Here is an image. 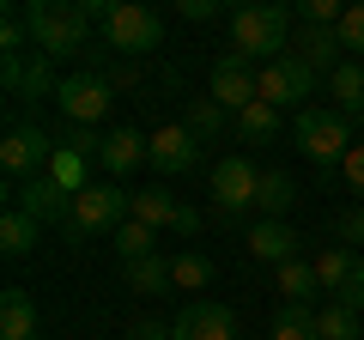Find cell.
Masks as SVG:
<instances>
[{
	"instance_id": "6da1fadb",
	"label": "cell",
	"mask_w": 364,
	"mask_h": 340,
	"mask_svg": "<svg viewBox=\"0 0 364 340\" xmlns=\"http://www.w3.org/2000/svg\"><path fill=\"white\" fill-rule=\"evenodd\" d=\"M25 25H31V49L49 55V61H61V55H79L91 37V6H79V0H31L25 6Z\"/></svg>"
},
{
	"instance_id": "7a4b0ae2",
	"label": "cell",
	"mask_w": 364,
	"mask_h": 340,
	"mask_svg": "<svg viewBox=\"0 0 364 340\" xmlns=\"http://www.w3.org/2000/svg\"><path fill=\"white\" fill-rule=\"evenodd\" d=\"M231 55H243V61H279V55H291V13L286 6H273V0H255V6H237L231 13Z\"/></svg>"
},
{
	"instance_id": "3957f363",
	"label": "cell",
	"mask_w": 364,
	"mask_h": 340,
	"mask_svg": "<svg viewBox=\"0 0 364 340\" xmlns=\"http://www.w3.org/2000/svg\"><path fill=\"white\" fill-rule=\"evenodd\" d=\"M85 6H91V18H97V31H104V43L116 55H146L164 37V18L152 6H140V0H85Z\"/></svg>"
},
{
	"instance_id": "277c9868",
	"label": "cell",
	"mask_w": 364,
	"mask_h": 340,
	"mask_svg": "<svg viewBox=\"0 0 364 340\" xmlns=\"http://www.w3.org/2000/svg\"><path fill=\"white\" fill-rule=\"evenodd\" d=\"M291 140H298V152L310 158V164H346V152H352V122L340 116L334 104H310V110H298V122H291Z\"/></svg>"
},
{
	"instance_id": "5b68a950",
	"label": "cell",
	"mask_w": 364,
	"mask_h": 340,
	"mask_svg": "<svg viewBox=\"0 0 364 340\" xmlns=\"http://www.w3.org/2000/svg\"><path fill=\"white\" fill-rule=\"evenodd\" d=\"M128 219H134V195H128V188H122V183H91L85 195L73 201L67 231H73V237H104V231L116 237Z\"/></svg>"
},
{
	"instance_id": "8992f818",
	"label": "cell",
	"mask_w": 364,
	"mask_h": 340,
	"mask_svg": "<svg viewBox=\"0 0 364 340\" xmlns=\"http://www.w3.org/2000/svg\"><path fill=\"white\" fill-rule=\"evenodd\" d=\"M55 104H61V116L73 122V128H97V122L116 110V85H109L104 73H67L61 92H55Z\"/></svg>"
},
{
	"instance_id": "52a82bcc",
	"label": "cell",
	"mask_w": 364,
	"mask_h": 340,
	"mask_svg": "<svg viewBox=\"0 0 364 340\" xmlns=\"http://www.w3.org/2000/svg\"><path fill=\"white\" fill-rule=\"evenodd\" d=\"M49 158H55V140L37 128V122H13L6 140H0V170L13 183H31V176H49Z\"/></svg>"
},
{
	"instance_id": "ba28073f",
	"label": "cell",
	"mask_w": 364,
	"mask_h": 340,
	"mask_svg": "<svg viewBox=\"0 0 364 340\" xmlns=\"http://www.w3.org/2000/svg\"><path fill=\"white\" fill-rule=\"evenodd\" d=\"M134 225H146V231L195 237V231H200V213L188 207V201H176L164 183H152V188H134Z\"/></svg>"
},
{
	"instance_id": "9c48e42d",
	"label": "cell",
	"mask_w": 364,
	"mask_h": 340,
	"mask_svg": "<svg viewBox=\"0 0 364 340\" xmlns=\"http://www.w3.org/2000/svg\"><path fill=\"white\" fill-rule=\"evenodd\" d=\"M255 188H261V170L249 164L243 152H225L219 164H213V207H219L225 219H237V213L255 207Z\"/></svg>"
},
{
	"instance_id": "30bf717a",
	"label": "cell",
	"mask_w": 364,
	"mask_h": 340,
	"mask_svg": "<svg viewBox=\"0 0 364 340\" xmlns=\"http://www.w3.org/2000/svg\"><path fill=\"white\" fill-rule=\"evenodd\" d=\"M316 79H322V73H310V67H304L298 55H279V61L255 67L261 104H273V110H286V104H304V97L316 92Z\"/></svg>"
},
{
	"instance_id": "8fae6325",
	"label": "cell",
	"mask_w": 364,
	"mask_h": 340,
	"mask_svg": "<svg viewBox=\"0 0 364 340\" xmlns=\"http://www.w3.org/2000/svg\"><path fill=\"white\" fill-rule=\"evenodd\" d=\"M73 201H79V195H67L55 176H31V183L13 188V201H6V207L31 213L37 225H67V219H73Z\"/></svg>"
},
{
	"instance_id": "7c38bea8",
	"label": "cell",
	"mask_w": 364,
	"mask_h": 340,
	"mask_svg": "<svg viewBox=\"0 0 364 340\" xmlns=\"http://www.w3.org/2000/svg\"><path fill=\"white\" fill-rule=\"evenodd\" d=\"M213 104L219 110H237V116H243L249 104H261V85H255V67L243 61V55H219V61H213Z\"/></svg>"
},
{
	"instance_id": "4fadbf2b",
	"label": "cell",
	"mask_w": 364,
	"mask_h": 340,
	"mask_svg": "<svg viewBox=\"0 0 364 340\" xmlns=\"http://www.w3.org/2000/svg\"><path fill=\"white\" fill-rule=\"evenodd\" d=\"M170 334L176 340H237V310L231 304H213V298H195V304H182Z\"/></svg>"
},
{
	"instance_id": "5bb4252c",
	"label": "cell",
	"mask_w": 364,
	"mask_h": 340,
	"mask_svg": "<svg viewBox=\"0 0 364 340\" xmlns=\"http://www.w3.org/2000/svg\"><path fill=\"white\" fill-rule=\"evenodd\" d=\"M200 164V140L188 134V122H170V128L152 134V170L158 176H176V170H195Z\"/></svg>"
},
{
	"instance_id": "9a60e30c",
	"label": "cell",
	"mask_w": 364,
	"mask_h": 340,
	"mask_svg": "<svg viewBox=\"0 0 364 340\" xmlns=\"http://www.w3.org/2000/svg\"><path fill=\"white\" fill-rule=\"evenodd\" d=\"M61 79L49 73V55H6V97H55Z\"/></svg>"
},
{
	"instance_id": "2e32d148",
	"label": "cell",
	"mask_w": 364,
	"mask_h": 340,
	"mask_svg": "<svg viewBox=\"0 0 364 340\" xmlns=\"http://www.w3.org/2000/svg\"><path fill=\"white\" fill-rule=\"evenodd\" d=\"M97 164H104L109 176H128V170L152 164V134H140V128H116V134H104V152H97Z\"/></svg>"
},
{
	"instance_id": "e0dca14e",
	"label": "cell",
	"mask_w": 364,
	"mask_h": 340,
	"mask_svg": "<svg viewBox=\"0 0 364 340\" xmlns=\"http://www.w3.org/2000/svg\"><path fill=\"white\" fill-rule=\"evenodd\" d=\"M298 249H304V237L291 231L286 219H261V225H249V255H255V262L286 267V262H298Z\"/></svg>"
},
{
	"instance_id": "ac0fdd59",
	"label": "cell",
	"mask_w": 364,
	"mask_h": 340,
	"mask_svg": "<svg viewBox=\"0 0 364 340\" xmlns=\"http://www.w3.org/2000/svg\"><path fill=\"white\" fill-rule=\"evenodd\" d=\"M0 340H37V304L25 286L0 292Z\"/></svg>"
},
{
	"instance_id": "d6986e66",
	"label": "cell",
	"mask_w": 364,
	"mask_h": 340,
	"mask_svg": "<svg viewBox=\"0 0 364 340\" xmlns=\"http://www.w3.org/2000/svg\"><path fill=\"white\" fill-rule=\"evenodd\" d=\"M291 55H298V61L310 67V73H334L346 49H340V37H334V31H310V25H304L298 37H291Z\"/></svg>"
},
{
	"instance_id": "ffe728a7",
	"label": "cell",
	"mask_w": 364,
	"mask_h": 340,
	"mask_svg": "<svg viewBox=\"0 0 364 340\" xmlns=\"http://www.w3.org/2000/svg\"><path fill=\"white\" fill-rule=\"evenodd\" d=\"M328 97H334L340 116H364V61H340L334 73H328Z\"/></svg>"
},
{
	"instance_id": "44dd1931",
	"label": "cell",
	"mask_w": 364,
	"mask_h": 340,
	"mask_svg": "<svg viewBox=\"0 0 364 340\" xmlns=\"http://www.w3.org/2000/svg\"><path fill=\"white\" fill-rule=\"evenodd\" d=\"M291 201H298V183H291L286 170H261V188H255V213L261 219H286Z\"/></svg>"
},
{
	"instance_id": "7402d4cb",
	"label": "cell",
	"mask_w": 364,
	"mask_h": 340,
	"mask_svg": "<svg viewBox=\"0 0 364 340\" xmlns=\"http://www.w3.org/2000/svg\"><path fill=\"white\" fill-rule=\"evenodd\" d=\"M122 280H128V292H140V298H164L170 292V255H146V262L122 267Z\"/></svg>"
},
{
	"instance_id": "603a6c76",
	"label": "cell",
	"mask_w": 364,
	"mask_h": 340,
	"mask_svg": "<svg viewBox=\"0 0 364 340\" xmlns=\"http://www.w3.org/2000/svg\"><path fill=\"white\" fill-rule=\"evenodd\" d=\"M207 286H213V262L200 255V249L170 255V292H207Z\"/></svg>"
},
{
	"instance_id": "cb8c5ba5",
	"label": "cell",
	"mask_w": 364,
	"mask_h": 340,
	"mask_svg": "<svg viewBox=\"0 0 364 340\" xmlns=\"http://www.w3.org/2000/svg\"><path fill=\"white\" fill-rule=\"evenodd\" d=\"M37 231L43 225L31 219V213H18V207H6V219H0V255H31V249H37Z\"/></svg>"
},
{
	"instance_id": "d4e9b609",
	"label": "cell",
	"mask_w": 364,
	"mask_h": 340,
	"mask_svg": "<svg viewBox=\"0 0 364 340\" xmlns=\"http://www.w3.org/2000/svg\"><path fill=\"white\" fill-rule=\"evenodd\" d=\"M316 334L322 340H364V322H358V310H346L340 298H328L322 310H316Z\"/></svg>"
},
{
	"instance_id": "484cf974",
	"label": "cell",
	"mask_w": 364,
	"mask_h": 340,
	"mask_svg": "<svg viewBox=\"0 0 364 340\" xmlns=\"http://www.w3.org/2000/svg\"><path fill=\"white\" fill-rule=\"evenodd\" d=\"M237 140H243V146L279 140V110H273V104H249L243 116H237Z\"/></svg>"
},
{
	"instance_id": "4316f807",
	"label": "cell",
	"mask_w": 364,
	"mask_h": 340,
	"mask_svg": "<svg viewBox=\"0 0 364 340\" xmlns=\"http://www.w3.org/2000/svg\"><path fill=\"white\" fill-rule=\"evenodd\" d=\"M316 286H322V292H340V286H346V280H352V267H358V255H352V249H322V255H316Z\"/></svg>"
},
{
	"instance_id": "83f0119b",
	"label": "cell",
	"mask_w": 364,
	"mask_h": 340,
	"mask_svg": "<svg viewBox=\"0 0 364 340\" xmlns=\"http://www.w3.org/2000/svg\"><path fill=\"white\" fill-rule=\"evenodd\" d=\"M267 340H322V334H316V310H310V304H286V310L273 316Z\"/></svg>"
},
{
	"instance_id": "f1b7e54d",
	"label": "cell",
	"mask_w": 364,
	"mask_h": 340,
	"mask_svg": "<svg viewBox=\"0 0 364 340\" xmlns=\"http://www.w3.org/2000/svg\"><path fill=\"white\" fill-rule=\"evenodd\" d=\"M85 164H91L85 152H73V146H55V158H49V176L67 188V195H85V188H91V183H85Z\"/></svg>"
},
{
	"instance_id": "f546056e",
	"label": "cell",
	"mask_w": 364,
	"mask_h": 340,
	"mask_svg": "<svg viewBox=\"0 0 364 340\" xmlns=\"http://www.w3.org/2000/svg\"><path fill=\"white\" fill-rule=\"evenodd\" d=\"M116 255H122V267H134V262H146V255H164L158 249V231H146V225H122L116 231Z\"/></svg>"
},
{
	"instance_id": "4dcf8cb0",
	"label": "cell",
	"mask_w": 364,
	"mask_h": 340,
	"mask_svg": "<svg viewBox=\"0 0 364 340\" xmlns=\"http://www.w3.org/2000/svg\"><path fill=\"white\" fill-rule=\"evenodd\" d=\"M316 292H322V286H316V267L310 262H286V267H279V298H286V304H310Z\"/></svg>"
},
{
	"instance_id": "1f68e13d",
	"label": "cell",
	"mask_w": 364,
	"mask_h": 340,
	"mask_svg": "<svg viewBox=\"0 0 364 340\" xmlns=\"http://www.w3.org/2000/svg\"><path fill=\"white\" fill-rule=\"evenodd\" d=\"M225 116H231V110H219L213 97H195V104H188V134H195V140H213V134L225 128Z\"/></svg>"
},
{
	"instance_id": "d6a6232c",
	"label": "cell",
	"mask_w": 364,
	"mask_h": 340,
	"mask_svg": "<svg viewBox=\"0 0 364 340\" xmlns=\"http://www.w3.org/2000/svg\"><path fill=\"white\" fill-rule=\"evenodd\" d=\"M334 37H340V49H346L352 61H364V0H352V6H346V18L334 25Z\"/></svg>"
},
{
	"instance_id": "836d02e7",
	"label": "cell",
	"mask_w": 364,
	"mask_h": 340,
	"mask_svg": "<svg viewBox=\"0 0 364 340\" xmlns=\"http://www.w3.org/2000/svg\"><path fill=\"white\" fill-rule=\"evenodd\" d=\"M340 176H346V188L358 195V207H364V146H352V152H346V164H340Z\"/></svg>"
},
{
	"instance_id": "e575fe53",
	"label": "cell",
	"mask_w": 364,
	"mask_h": 340,
	"mask_svg": "<svg viewBox=\"0 0 364 340\" xmlns=\"http://www.w3.org/2000/svg\"><path fill=\"white\" fill-rule=\"evenodd\" d=\"M334 298H340V304H346V310H364V262H358V267H352V280H346V286H340V292H334Z\"/></svg>"
},
{
	"instance_id": "d590c367",
	"label": "cell",
	"mask_w": 364,
	"mask_h": 340,
	"mask_svg": "<svg viewBox=\"0 0 364 340\" xmlns=\"http://www.w3.org/2000/svg\"><path fill=\"white\" fill-rule=\"evenodd\" d=\"M334 231H340V243H364V207H352L346 219L334 225Z\"/></svg>"
},
{
	"instance_id": "8d00e7d4",
	"label": "cell",
	"mask_w": 364,
	"mask_h": 340,
	"mask_svg": "<svg viewBox=\"0 0 364 340\" xmlns=\"http://www.w3.org/2000/svg\"><path fill=\"white\" fill-rule=\"evenodd\" d=\"M182 18H219V0H176Z\"/></svg>"
},
{
	"instance_id": "74e56055",
	"label": "cell",
	"mask_w": 364,
	"mask_h": 340,
	"mask_svg": "<svg viewBox=\"0 0 364 340\" xmlns=\"http://www.w3.org/2000/svg\"><path fill=\"white\" fill-rule=\"evenodd\" d=\"M128 340H176V334H170V322H134Z\"/></svg>"
},
{
	"instance_id": "f35d334b",
	"label": "cell",
	"mask_w": 364,
	"mask_h": 340,
	"mask_svg": "<svg viewBox=\"0 0 364 340\" xmlns=\"http://www.w3.org/2000/svg\"><path fill=\"white\" fill-rule=\"evenodd\" d=\"M358 122H364V116H358Z\"/></svg>"
}]
</instances>
